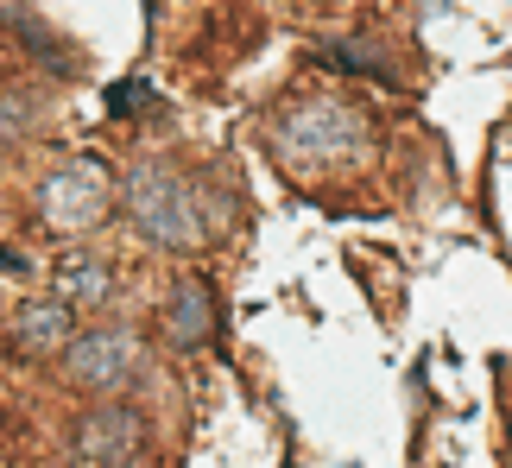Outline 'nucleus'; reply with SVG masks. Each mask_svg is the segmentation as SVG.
I'll list each match as a JSON object with an SVG mask.
<instances>
[{
	"instance_id": "f257e3e1",
	"label": "nucleus",
	"mask_w": 512,
	"mask_h": 468,
	"mask_svg": "<svg viewBox=\"0 0 512 468\" xmlns=\"http://www.w3.org/2000/svg\"><path fill=\"white\" fill-rule=\"evenodd\" d=\"M121 197H127V222L140 228L152 247L190 253V247L209 241L203 190H196L184 171H171V165H133L127 178H121Z\"/></svg>"
},
{
	"instance_id": "f03ea898",
	"label": "nucleus",
	"mask_w": 512,
	"mask_h": 468,
	"mask_svg": "<svg viewBox=\"0 0 512 468\" xmlns=\"http://www.w3.org/2000/svg\"><path fill=\"white\" fill-rule=\"evenodd\" d=\"M272 152H279V165L298 171V178L336 171V165L367 152V114L348 108V102H298L272 121Z\"/></svg>"
},
{
	"instance_id": "7ed1b4c3",
	"label": "nucleus",
	"mask_w": 512,
	"mask_h": 468,
	"mask_svg": "<svg viewBox=\"0 0 512 468\" xmlns=\"http://www.w3.org/2000/svg\"><path fill=\"white\" fill-rule=\"evenodd\" d=\"M108 197H114V178L89 152V159H64L45 184H38V216H45L57 234H76V228H95L108 216Z\"/></svg>"
},
{
	"instance_id": "20e7f679",
	"label": "nucleus",
	"mask_w": 512,
	"mask_h": 468,
	"mask_svg": "<svg viewBox=\"0 0 512 468\" xmlns=\"http://www.w3.org/2000/svg\"><path fill=\"white\" fill-rule=\"evenodd\" d=\"M146 348L133 329H89L64 348V380L83 386V393H121V386L140 380Z\"/></svg>"
},
{
	"instance_id": "39448f33",
	"label": "nucleus",
	"mask_w": 512,
	"mask_h": 468,
	"mask_svg": "<svg viewBox=\"0 0 512 468\" xmlns=\"http://www.w3.org/2000/svg\"><path fill=\"white\" fill-rule=\"evenodd\" d=\"M140 443H146V424H140V412H127V405H95L70 431V450L89 468H127L140 456Z\"/></svg>"
},
{
	"instance_id": "423d86ee",
	"label": "nucleus",
	"mask_w": 512,
	"mask_h": 468,
	"mask_svg": "<svg viewBox=\"0 0 512 468\" xmlns=\"http://www.w3.org/2000/svg\"><path fill=\"white\" fill-rule=\"evenodd\" d=\"M165 336L177 348H203L215 336V291H209V279H177L171 304H165Z\"/></svg>"
},
{
	"instance_id": "0eeeda50",
	"label": "nucleus",
	"mask_w": 512,
	"mask_h": 468,
	"mask_svg": "<svg viewBox=\"0 0 512 468\" xmlns=\"http://www.w3.org/2000/svg\"><path fill=\"white\" fill-rule=\"evenodd\" d=\"M13 348L19 355H64L70 348V304L64 298H38L13 317Z\"/></svg>"
},
{
	"instance_id": "6e6552de",
	"label": "nucleus",
	"mask_w": 512,
	"mask_h": 468,
	"mask_svg": "<svg viewBox=\"0 0 512 468\" xmlns=\"http://www.w3.org/2000/svg\"><path fill=\"white\" fill-rule=\"evenodd\" d=\"M108 291H114L108 266H102V260H89V253H70V260L57 266V298H64L70 310H95V304H108Z\"/></svg>"
},
{
	"instance_id": "1a4fd4ad",
	"label": "nucleus",
	"mask_w": 512,
	"mask_h": 468,
	"mask_svg": "<svg viewBox=\"0 0 512 468\" xmlns=\"http://www.w3.org/2000/svg\"><path fill=\"white\" fill-rule=\"evenodd\" d=\"M7 26H13L19 38H26V51H51L57 76L70 70V45H64V38H57V32L45 26V19H32V7H7Z\"/></svg>"
},
{
	"instance_id": "9d476101",
	"label": "nucleus",
	"mask_w": 512,
	"mask_h": 468,
	"mask_svg": "<svg viewBox=\"0 0 512 468\" xmlns=\"http://www.w3.org/2000/svg\"><path fill=\"white\" fill-rule=\"evenodd\" d=\"M38 127V102L32 95H0V140H19V133Z\"/></svg>"
},
{
	"instance_id": "9b49d317",
	"label": "nucleus",
	"mask_w": 512,
	"mask_h": 468,
	"mask_svg": "<svg viewBox=\"0 0 512 468\" xmlns=\"http://www.w3.org/2000/svg\"><path fill=\"white\" fill-rule=\"evenodd\" d=\"M108 102H114V108H133V102H146V89H140V83H121V89L108 95Z\"/></svg>"
}]
</instances>
